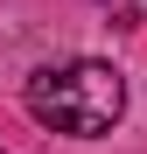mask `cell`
I'll list each match as a JSON object with an SVG mask.
<instances>
[{
  "instance_id": "6da1fadb",
  "label": "cell",
  "mask_w": 147,
  "mask_h": 154,
  "mask_svg": "<svg viewBox=\"0 0 147 154\" xmlns=\"http://www.w3.org/2000/svg\"><path fill=\"white\" fill-rule=\"evenodd\" d=\"M28 112L56 133L98 140L112 133V119L126 112V77L112 63H63V70H35L28 77Z\"/></svg>"
}]
</instances>
